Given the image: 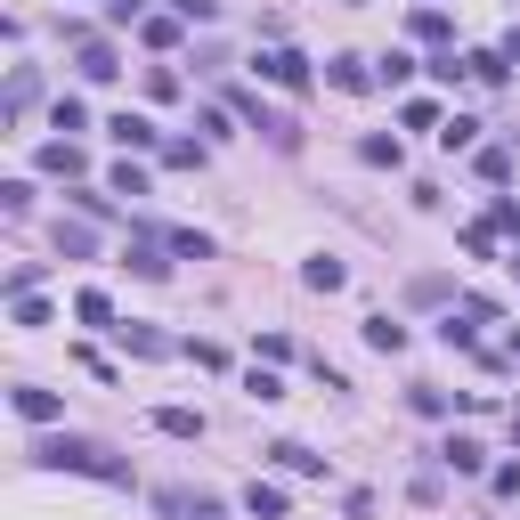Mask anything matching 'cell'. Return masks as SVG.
I'll use <instances>...</instances> for the list:
<instances>
[{"mask_svg":"<svg viewBox=\"0 0 520 520\" xmlns=\"http://www.w3.org/2000/svg\"><path fill=\"white\" fill-rule=\"evenodd\" d=\"M41 171H57V179H74V171H82V147H74V139H49V147H41Z\"/></svg>","mask_w":520,"mask_h":520,"instance_id":"9a60e30c","label":"cell"},{"mask_svg":"<svg viewBox=\"0 0 520 520\" xmlns=\"http://www.w3.org/2000/svg\"><path fill=\"white\" fill-rule=\"evenodd\" d=\"M512 358H520V325H512Z\"/></svg>","mask_w":520,"mask_h":520,"instance_id":"d590c367","label":"cell"},{"mask_svg":"<svg viewBox=\"0 0 520 520\" xmlns=\"http://www.w3.org/2000/svg\"><path fill=\"white\" fill-rule=\"evenodd\" d=\"M57 130H90V106L82 98H57Z\"/></svg>","mask_w":520,"mask_h":520,"instance_id":"f546056e","label":"cell"},{"mask_svg":"<svg viewBox=\"0 0 520 520\" xmlns=\"http://www.w3.org/2000/svg\"><path fill=\"white\" fill-rule=\"evenodd\" d=\"M325 82H334V90H374V65L366 57H334V65H325Z\"/></svg>","mask_w":520,"mask_h":520,"instance_id":"30bf717a","label":"cell"},{"mask_svg":"<svg viewBox=\"0 0 520 520\" xmlns=\"http://www.w3.org/2000/svg\"><path fill=\"white\" fill-rule=\"evenodd\" d=\"M155 504H163V520H228L212 496H195V488H163Z\"/></svg>","mask_w":520,"mask_h":520,"instance_id":"277c9868","label":"cell"},{"mask_svg":"<svg viewBox=\"0 0 520 520\" xmlns=\"http://www.w3.org/2000/svg\"><path fill=\"white\" fill-rule=\"evenodd\" d=\"M244 512H252V520H285V488H277V480H252V488H244Z\"/></svg>","mask_w":520,"mask_h":520,"instance_id":"ba28073f","label":"cell"},{"mask_svg":"<svg viewBox=\"0 0 520 520\" xmlns=\"http://www.w3.org/2000/svg\"><path fill=\"white\" fill-rule=\"evenodd\" d=\"M252 65H260V74H269L277 90H309V57H301V49H285V41H269Z\"/></svg>","mask_w":520,"mask_h":520,"instance_id":"7a4b0ae2","label":"cell"},{"mask_svg":"<svg viewBox=\"0 0 520 520\" xmlns=\"http://www.w3.org/2000/svg\"><path fill=\"white\" fill-rule=\"evenodd\" d=\"M163 163L171 171H204V147H195V139H163Z\"/></svg>","mask_w":520,"mask_h":520,"instance_id":"d6986e66","label":"cell"},{"mask_svg":"<svg viewBox=\"0 0 520 520\" xmlns=\"http://www.w3.org/2000/svg\"><path fill=\"white\" fill-rule=\"evenodd\" d=\"M488 228H496V236H520V204H512V195H496V212H488Z\"/></svg>","mask_w":520,"mask_h":520,"instance_id":"83f0119b","label":"cell"},{"mask_svg":"<svg viewBox=\"0 0 520 520\" xmlns=\"http://www.w3.org/2000/svg\"><path fill=\"white\" fill-rule=\"evenodd\" d=\"M342 277H350V269H342V260H325V252L301 269V285H309V293H342Z\"/></svg>","mask_w":520,"mask_h":520,"instance_id":"4fadbf2b","label":"cell"},{"mask_svg":"<svg viewBox=\"0 0 520 520\" xmlns=\"http://www.w3.org/2000/svg\"><path fill=\"white\" fill-rule=\"evenodd\" d=\"M179 17H195V25H204V17H212V0H179Z\"/></svg>","mask_w":520,"mask_h":520,"instance_id":"e575fe53","label":"cell"},{"mask_svg":"<svg viewBox=\"0 0 520 520\" xmlns=\"http://www.w3.org/2000/svg\"><path fill=\"white\" fill-rule=\"evenodd\" d=\"M512 431H520V423H512Z\"/></svg>","mask_w":520,"mask_h":520,"instance_id":"8d00e7d4","label":"cell"},{"mask_svg":"<svg viewBox=\"0 0 520 520\" xmlns=\"http://www.w3.org/2000/svg\"><path fill=\"white\" fill-rule=\"evenodd\" d=\"M496 57H504V65H520V25L504 33V49H496Z\"/></svg>","mask_w":520,"mask_h":520,"instance_id":"836d02e7","label":"cell"},{"mask_svg":"<svg viewBox=\"0 0 520 520\" xmlns=\"http://www.w3.org/2000/svg\"><path fill=\"white\" fill-rule=\"evenodd\" d=\"M33 464H49V472H90V480H106V488H130V464H122L114 447H98V439H41Z\"/></svg>","mask_w":520,"mask_h":520,"instance_id":"6da1fadb","label":"cell"},{"mask_svg":"<svg viewBox=\"0 0 520 520\" xmlns=\"http://www.w3.org/2000/svg\"><path fill=\"white\" fill-rule=\"evenodd\" d=\"M130 269H139L147 285H163V277H171V260H163V244H130Z\"/></svg>","mask_w":520,"mask_h":520,"instance_id":"e0dca14e","label":"cell"},{"mask_svg":"<svg viewBox=\"0 0 520 520\" xmlns=\"http://www.w3.org/2000/svg\"><path fill=\"white\" fill-rule=\"evenodd\" d=\"M244 390H252V399H260V407H269V399H285V382H277L269 366H252V374H244Z\"/></svg>","mask_w":520,"mask_h":520,"instance_id":"cb8c5ba5","label":"cell"},{"mask_svg":"<svg viewBox=\"0 0 520 520\" xmlns=\"http://www.w3.org/2000/svg\"><path fill=\"white\" fill-rule=\"evenodd\" d=\"M480 179L504 187V179H512V155H504V147H480Z\"/></svg>","mask_w":520,"mask_h":520,"instance_id":"4316f807","label":"cell"},{"mask_svg":"<svg viewBox=\"0 0 520 520\" xmlns=\"http://www.w3.org/2000/svg\"><path fill=\"white\" fill-rule=\"evenodd\" d=\"M9 317H17V325H49V301H41V293H9Z\"/></svg>","mask_w":520,"mask_h":520,"instance_id":"44dd1931","label":"cell"},{"mask_svg":"<svg viewBox=\"0 0 520 520\" xmlns=\"http://www.w3.org/2000/svg\"><path fill=\"white\" fill-rule=\"evenodd\" d=\"M399 122H407V130H439V106H431V98H407V114H399Z\"/></svg>","mask_w":520,"mask_h":520,"instance_id":"f1b7e54d","label":"cell"},{"mask_svg":"<svg viewBox=\"0 0 520 520\" xmlns=\"http://www.w3.org/2000/svg\"><path fill=\"white\" fill-rule=\"evenodd\" d=\"M9 399H17V415H25V423H57V390H41V382H17Z\"/></svg>","mask_w":520,"mask_h":520,"instance_id":"52a82bcc","label":"cell"},{"mask_svg":"<svg viewBox=\"0 0 520 520\" xmlns=\"http://www.w3.org/2000/svg\"><path fill=\"white\" fill-rule=\"evenodd\" d=\"M139 33H147V49H171L179 41V17H139Z\"/></svg>","mask_w":520,"mask_h":520,"instance_id":"484cf974","label":"cell"},{"mask_svg":"<svg viewBox=\"0 0 520 520\" xmlns=\"http://www.w3.org/2000/svg\"><path fill=\"white\" fill-rule=\"evenodd\" d=\"M74 65H82V82H114L122 65H114V41H98V33H74Z\"/></svg>","mask_w":520,"mask_h":520,"instance_id":"3957f363","label":"cell"},{"mask_svg":"<svg viewBox=\"0 0 520 520\" xmlns=\"http://www.w3.org/2000/svg\"><path fill=\"white\" fill-rule=\"evenodd\" d=\"M74 317H82V325H114V301L90 285V293H74Z\"/></svg>","mask_w":520,"mask_h":520,"instance_id":"ac0fdd59","label":"cell"},{"mask_svg":"<svg viewBox=\"0 0 520 520\" xmlns=\"http://www.w3.org/2000/svg\"><path fill=\"white\" fill-rule=\"evenodd\" d=\"M57 252H65V260H90V252H98L90 220H57Z\"/></svg>","mask_w":520,"mask_h":520,"instance_id":"8fae6325","label":"cell"},{"mask_svg":"<svg viewBox=\"0 0 520 520\" xmlns=\"http://www.w3.org/2000/svg\"><path fill=\"white\" fill-rule=\"evenodd\" d=\"M33 98H41V82H33V74H25V65H17V74H9V114H25Z\"/></svg>","mask_w":520,"mask_h":520,"instance_id":"d4e9b609","label":"cell"},{"mask_svg":"<svg viewBox=\"0 0 520 520\" xmlns=\"http://www.w3.org/2000/svg\"><path fill=\"white\" fill-rule=\"evenodd\" d=\"M358 155H366V163H382V171H399V155H407V147H399V139H382V130H374V139H366Z\"/></svg>","mask_w":520,"mask_h":520,"instance_id":"7402d4cb","label":"cell"},{"mask_svg":"<svg viewBox=\"0 0 520 520\" xmlns=\"http://www.w3.org/2000/svg\"><path fill=\"white\" fill-rule=\"evenodd\" d=\"M122 342L139 350V358H171V350H179L171 334H155V325H122Z\"/></svg>","mask_w":520,"mask_h":520,"instance_id":"5bb4252c","label":"cell"},{"mask_svg":"<svg viewBox=\"0 0 520 520\" xmlns=\"http://www.w3.org/2000/svg\"><path fill=\"white\" fill-rule=\"evenodd\" d=\"M155 431L163 439H204V415L195 407H155Z\"/></svg>","mask_w":520,"mask_h":520,"instance_id":"9c48e42d","label":"cell"},{"mask_svg":"<svg viewBox=\"0 0 520 520\" xmlns=\"http://www.w3.org/2000/svg\"><path fill=\"white\" fill-rule=\"evenodd\" d=\"M447 33H455V25H447L439 9H423V17H415V41H447Z\"/></svg>","mask_w":520,"mask_h":520,"instance_id":"1f68e13d","label":"cell"},{"mask_svg":"<svg viewBox=\"0 0 520 520\" xmlns=\"http://www.w3.org/2000/svg\"><path fill=\"white\" fill-rule=\"evenodd\" d=\"M163 244H171V252H179V260H212V236H195V228H171V236H163Z\"/></svg>","mask_w":520,"mask_h":520,"instance_id":"ffe728a7","label":"cell"},{"mask_svg":"<svg viewBox=\"0 0 520 520\" xmlns=\"http://www.w3.org/2000/svg\"><path fill=\"white\" fill-rule=\"evenodd\" d=\"M187 358L204 366V374H220V366H228V350H220V342H187Z\"/></svg>","mask_w":520,"mask_h":520,"instance_id":"4dcf8cb0","label":"cell"},{"mask_svg":"<svg viewBox=\"0 0 520 520\" xmlns=\"http://www.w3.org/2000/svg\"><path fill=\"white\" fill-rule=\"evenodd\" d=\"M106 130H114V139H122V147H130V155H147V147H155V155H163V130H155V122H147V114H114V122H106Z\"/></svg>","mask_w":520,"mask_h":520,"instance_id":"5b68a950","label":"cell"},{"mask_svg":"<svg viewBox=\"0 0 520 520\" xmlns=\"http://www.w3.org/2000/svg\"><path fill=\"white\" fill-rule=\"evenodd\" d=\"M269 464H277V472H301V480H317V472H325V455H309L301 439H277V447H269Z\"/></svg>","mask_w":520,"mask_h":520,"instance_id":"8992f818","label":"cell"},{"mask_svg":"<svg viewBox=\"0 0 520 520\" xmlns=\"http://www.w3.org/2000/svg\"><path fill=\"white\" fill-rule=\"evenodd\" d=\"M106 17H114V25H139V17H147V0H106Z\"/></svg>","mask_w":520,"mask_h":520,"instance_id":"d6a6232c","label":"cell"},{"mask_svg":"<svg viewBox=\"0 0 520 520\" xmlns=\"http://www.w3.org/2000/svg\"><path fill=\"white\" fill-rule=\"evenodd\" d=\"M439 464H447V472H480V439H464V431H455V439L439 447Z\"/></svg>","mask_w":520,"mask_h":520,"instance_id":"2e32d148","label":"cell"},{"mask_svg":"<svg viewBox=\"0 0 520 520\" xmlns=\"http://www.w3.org/2000/svg\"><path fill=\"white\" fill-rule=\"evenodd\" d=\"M480 139V122L472 114H455V122H439V147H472Z\"/></svg>","mask_w":520,"mask_h":520,"instance_id":"603a6c76","label":"cell"},{"mask_svg":"<svg viewBox=\"0 0 520 520\" xmlns=\"http://www.w3.org/2000/svg\"><path fill=\"white\" fill-rule=\"evenodd\" d=\"M366 342H374V350H390V358H399V350H407V325L374 309V317H366Z\"/></svg>","mask_w":520,"mask_h":520,"instance_id":"7c38bea8","label":"cell"}]
</instances>
